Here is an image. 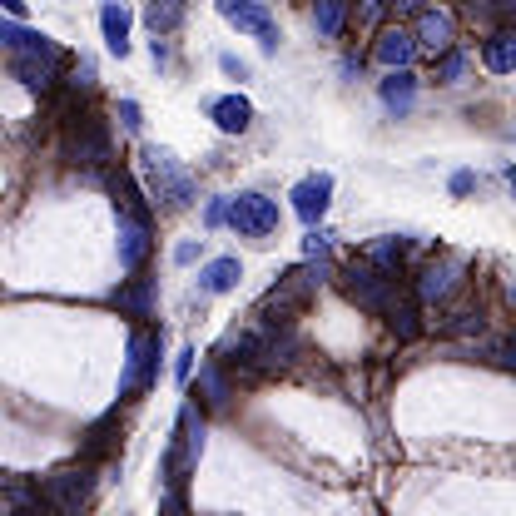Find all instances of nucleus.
I'll return each instance as SVG.
<instances>
[{"label":"nucleus","instance_id":"nucleus-21","mask_svg":"<svg viewBox=\"0 0 516 516\" xmlns=\"http://www.w3.org/2000/svg\"><path fill=\"white\" fill-rule=\"evenodd\" d=\"M387 318H392V328H397V338H402V343H412V338H417V308H412V303H392V308H387Z\"/></svg>","mask_w":516,"mask_h":516},{"label":"nucleus","instance_id":"nucleus-13","mask_svg":"<svg viewBox=\"0 0 516 516\" xmlns=\"http://www.w3.org/2000/svg\"><path fill=\"white\" fill-rule=\"evenodd\" d=\"M100 30H105V45H110V55H129V5L125 0H105V10H100Z\"/></svg>","mask_w":516,"mask_h":516},{"label":"nucleus","instance_id":"nucleus-22","mask_svg":"<svg viewBox=\"0 0 516 516\" xmlns=\"http://www.w3.org/2000/svg\"><path fill=\"white\" fill-rule=\"evenodd\" d=\"M368 263H378L383 273H397V263H402V244H397V239H378V244L368 249Z\"/></svg>","mask_w":516,"mask_h":516},{"label":"nucleus","instance_id":"nucleus-32","mask_svg":"<svg viewBox=\"0 0 516 516\" xmlns=\"http://www.w3.org/2000/svg\"><path fill=\"white\" fill-rule=\"evenodd\" d=\"M392 15H407V10H422V0H387Z\"/></svg>","mask_w":516,"mask_h":516},{"label":"nucleus","instance_id":"nucleus-30","mask_svg":"<svg viewBox=\"0 0 516 516\" xmlns=\"http://www.w3.org/2000/svg\"><path fill=\"white\" fill-rule=\"evenodd\" d=\"M204 219H209V224H224V219H229V199H214Z\"/></svg>","mask_w":516,"mask_h":516},{"label":"nucleus","instance_id":"nucleus-26","mask_svg":"<svg viewBox=\"0 0 516 516\" xmlns=\"http://www.w3.org/2000/svg\"><path fill=\"white\" fill-rule=\"evenodd\" d=\"M303 254L323 258V254H328V234H308V239H303Z\"/></svg>","mask_w":516,"mask_h":516},{"label":"nucleus","instance_id":"nucleus-3","mask_svg":"<svg viewBox=\"0 0 516 516\" xmlns=\"http://www.w3.org/2000/svg\"><path fill=\"white\" fill-rule=\"evenodd\" d=\"M343 293H348L358 308L387 313V308H392V273H383L378 263H353V268L343 273Z\"/></svg>","mask_w":516,"mask_h":516},{"label":"nucleus","instance_id":"nucleus-28","mask_svg":"<svg viewBox=\"0 0 516 516\" xmlns=\"http://www.w3.org/2000/svg\"><path fill=\"white\" fill-rule=\"evenodd\" d=\"M120 125L139 129V105H134V100H125V105H120Z\"/></svg>","mask_w":516,"mask_h":516},{"label":"nucleus","instance_id":"nucleus-16","mask_svg":"<svg viewBox=\"0 0 516 516\" xmlns=\"http://www.w3.org/2000/svg\"><path fill=\"white\" fill-rule=\"evenodd\" d=\"M244 278V268H239V258H214L204 273H199V288L204 293H229L234 283Z\"/></svg>","mask_w":516,"mask_h":516},{"label":"nucleus","instance_id":"nucleus-5","mask_svg":"<svg viewBox=\"0 0 516 516\" xmlns=\"http://www.w3.org/2000/svg\"><path fill=\"white\" fill-rule=\"evenodd\" d=\"M229 224L244 234V239H268V234H278V204L268 199V194H234L229 199Z\"/></svg>","mask_w":516,"mask_h":516},{"label":"nucleus","instance_id":"nucleus-12","mask_svg":"<svg viewBox=\"0 0 516 516\" xmlns=\"http://www.w3.org/2000/svg\"><path fill=\"white\" fill-rule=\"evenodd\" d=\"M373 55H378V65H387V70H402V65H412V55H417V35H407L402 25H392V30L378 35Z\"/></svg>","mask_w":516,"mask_h":516},{"label":"nucleus","instance_id":"nucleus-23","mask_svg":"<svg viewBox=\"0 0 516 516\" xmlns=\"http://www.w3.org/2000/svg\"><path fill=\"white\" fill-rule=\"evenodd\" d=\"M462 70H467V55H462L457 45H452L447 55H437V80H442V85H457V80H462Z\"/></svg>","mask_w":516,"mask_h":516},{"label":"nucleus","instance_id":"nucleus-17","mask_svg":"<svg viewBox=\"0 0 516 516\" xmlns=\"http://www.w3.org/2000/svg\"><path fill=\"white\" fill-rule=\"evenodd\" d=\"M482 60H487L492 75H512L516 70V35L512 30H497V35L487 40V55H482Z\"/></svg>","mask_w":516,"mask_h":516},{"label":"nucleus","instance_id":"nucleus-25","mask_svg":"<svg viewBox=\"0 0 516 516\" xmlns=\"http://www.w3.org/2000/svg\"><path fill=\"white\" fill-rule=\"evenodd\" d=\"M120 303H125V308H134V313H149V288H144V283H134V288H125V293H120Z\"/></svg>","mask_w":516,"mask_h":516},{"label":"nucleus","instance_id":"nucleus-11","mask_svg":"<svg viewBox=\"0 0 516 516\" xmlns=\"http://www.w3.org/2000/svg\"><path fill=\"white\" fill-rule=\"evenodd\" d=\"M70 154H75L80 164H105V159H110V134H105V125L85 115V120L75 125V134H70Z\"/></svg>","mask_w":516,"mask_h":516},{"label":"nucleus","instance_id":"nucleus-2","mask_svg":"<svg viewBox=\"0 0 516 516\" xmlns=\"http://www.w3.org/2000/svg\"><path fill=\"white\" fill-rule=\"evenodd\" d=\"M199 452H204V417H199V407H194V402H184V407H179V442L169 447V462H164L174 487L199 467Z\"/></svg>","mask_w":516,"mask_h":516},{"label":"nucleus","instance_id":"nucleus-7","mask_svg":"<svg viewBox=\"0 0 516 516\" xmlns=\"http://www.w3.org/2000/svg\"><path fill=\"white\" fill-rule=\"evenodd\" d=\"M412 35H417V50H427V55L437 60V55H447V50L457 45V20H452V10H442V5H422Z\"/></svg>","mask_w":516,"mask_h":516},{"label":"nucleus","instance_id":"nucleus-6","mask_svg":"<svg viewBox=\"0 0 516 516\" xmlns=\"http://www.w3.org/2000/svg\"><path fill=\"white\" fill-rule=\"evenodd\" d=\"M159 378V338L154 333H134L129 338V358L125 373H120V397H134Z\"/></svg>","mask_w":516,"mask_h":516},{"label":"nucleus","instance_id":"nucleus-18","mask_svg":"<svg viewBox=\"0 0 516 516\" xmlns=\"http://www.w3.org/2000/svg\"><path fill=\"white\" fill-rule=\"evenodd\" d=\"M447 293H452V268L447 263H427L422 278H417V298L422 303H442Z\"/></svg>","mask_w":516,"mask_h":516},{"label":"nucleus","instance_id":"nucleus-33","mask_svg":"<svg viewBox=\"0 0 516 516\" xmlns=\"http://www.w3.org/2000/svg\"><path fill=\"white\" fill-rule=\"evenodd\" d=\"M502 353H507V368H516V338L507 343V348H502Z\"/></svg>","mask_w":516,"mask_h":516},{"label":"nucleus","instance_id":"nucleus-29","mask_svg":"<svg viewBox=\"0 0 516 516\" xmlns=\"http://www.w3.org/2000/svg\"><path fill=\"white\" fill-rule=\"evenodd\" d=\"M472 184H477V174H467V169L452 174V194H472Z\"/></svg>","mask_w":516,"mask_h":516},{"label":"nucleus","instance_id":"nucleus-19","mask_svg":"<svg viewBox=\"0 0 516 516\" xmlns=\"http://www.w3.org/2000/svg\"><path fill=\"white\" fill-rule=\"evenodd\" d=\"M343 20H348V0H318L313 5V25L323 40H338L343 35Z\"/></svg>","mask_w":516,"mask_h":516},{"label":"nucleus","instance_id":"nucleus-4","mask_svg":"<svg viewBox=\"0 0 516 516\" xmlns=\"http://www.w3.org/2000/svg\"><path fill=\"white\" fill-rule=\"evenodd\" d=\"M214 5H219V15H224L234 30L254 35L263 50H278V25H273L268 0H214Z\"/></svg>","mask_w":516,"mask_h":516},{"label":"nucleus","instance_id":"nucleus-20","mask_svg":"<svg viewBox=\"0 0 516 516\" xmlns=\"http://www.w3.org/2000/svg\"><path fill=\"white\" fill-rule=\"evenodd\" d=\"M179 20H184V0H149V5H144V25H149L154 35H169Z\"/></svg>","mask_w":516,"mask_h":516},{"label":"nucleus","instance_id":"nucleus-8","mask_svg":"<svg viewBox=\"0 0 516 516\" xmlns=\"http://www.w3.org/2000/svg\"><path fill=\"white\" fill-rule=\"evenodd\" d=\"M45 502L55 507V512H80L85 502H90V472L85 467H65V472H55L50 482H45Z\"/></svg>","mask_w":516,"mask_h":516},{"label":"nucleus","instance_id":"nucleus-10","mask_svg":"<svg viewBox=\"0 0 516 516\" xmlns=\"http://www.w3.org/2000/svg\"><path fill=\"white\" fill-rule=\"evenodd\" d=\"M144 254H149V219L139 209H120V268L139 273Z\"/></svg>","mask_w":516,"mask_h":516},{"label":"nucleus","instance_id":"nucleus-15","mask_svg":"<svg viewBox=\"0 0 516 516\" xmlns=\"http://www.w3.org/2000/svg\"><path fill=\"white\" fill-rule=\"evenodd\" d=\"M412 95H417V75L402 65V70H387L383 80V105L387 110H397V115H407L412 110Z\"/></svg>","mask_w":516,"mask_h":516},{"label":"nucleus","instance_id":"nucleus-27","mask_svg":"<svg viewBox=\"0 0 516 516\" xmlns=\"http://www.w3.org/2000/svg\"><path fill=\"white\" fill-rule=\"evenodd\" d=\"M189 373H194V348H184L179 363H174V378H179V383H189Z\"/></svg>","mask_w":516,"mask_h":516},{"label":"nucleus","instance_id":"nucleus-14","mask_svg":"<svg viewBox=\"0 0 516 516\" xmlns=\"http://www.w3.org/2000/svg\"><path fill=\"white\" fill-rule=\"evenodd\" d=\"M209 115H214V125L224 129V134H244V129L254 125V105H249L244 95H224V100H214Z\"/></svg>","mask_w":516,"mask_h":516},{"label":"nucleus","instance_id":"nucleus-9","mask_svg":"<svg viewBox=\"0 0 516 516\" xmlns=\"http://www.w3.org/2000/svg\"><path fill=\"white\" fill-rule=\"evenodd\" d=\"M328 204H333V174H328V169H313L308 179H298L293 209H298L303 224H318V219L328 214Z\"/></svg>","mask_w":516,"mask_h":516},{"label":"nucleus","instance_id":"nucleus-31","mask_svg":"<svg viewBox=\"0 0 516 516\" xmlns=\"http://www.w3.org/2000/svg\"><path fill=\"white\" fill-rule=\"evenodd\" d=\"M194 258H199V244H179L174 249V263H194Z\"/></svg>","mask_w":516,"mask_h":516},{"label":"nucleus","instance_id":"nucleus-1","mask_svg":"<svg viewBox=\"0 0 516 516\" xmlns=\"http://www.w3.org/2000/svg\"><path fill=\"white\" fill-rule=\"evenodd\" d=\"M139 174H144V189H149L154 204H164V209H189L194 204V174L169 149L144 144L139 149Z\"/></svg>","mask_w":516,"mask_h":516},{"label":"nucleus","instance_id":"nucleus-24","mask_svg":"<svg viewBox=\"0 0 516 516\" xmlns=\"http://www.w3.org/2000/svg\"><path fill=\"white\" fill-rule=\"evenodd\" d=\"M199 383H204V392H209V402H214V407H224V402H229V383L219 378V368H204V378H199Z\"/></svg>","mask_w":516,"mask_h":516},{"label":"nucleus","instance_id":"nucleus-34","mask_svg":"<svg viewBox=\"0 0 516 516\" xmlns=\"http://www.w3.org/2000/svg\"><path fill=\"white\" fill-rule=\"evenodd\" d=\"M512 189H516V174H512Z\"/></svg>","mask_w":516,"mask_h":516}]
</instances>
